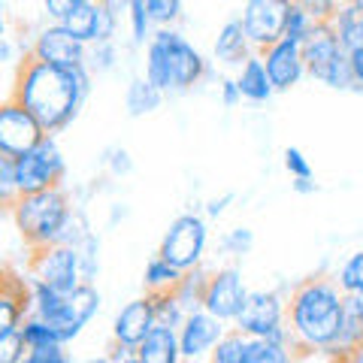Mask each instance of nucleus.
<instances>
[{
    "label": "nucleus",
    "mask_w": 363,
    "mask_h": 363,
    "mask_svg": "<svg viewBox=\"0 0 363 363\" xmlns=\"http://www.w3.org/2000/svg\"><path fill=\"white\" fill-rule=\"evenodd\" d=\"M227 333V321H221L218 315H212L209 309H194L188 312V318L179 327V345H182V360H200L209 357L212 348L221 342V336Z\"/></svg>",
    "instance_id": "f8f14e48"
},
{
    "label": "nucleus",
    "mask_w": 363,
    "mask_h": 363,
    "mask_svg": "<svg viewBox=\"0 0 363 363\" xmlns=\"http://www.w3.org/2000/svg\"><path fill=\"white\" fill-rule=\"evenodd\" d=\"M30 312H33L30 276H18L13 267H6L4 279H0V333L21 327V321Z\"/></svg>",
    "instance_id": "2eb2a0df"
},
{
    "label": "nucleus",
    "mask_w": 363,
    "mask_h": 363,
    "mask_svg": "<svg viewBox=\"0 0 363 363\" xmlns=\"http://www.w3.org/2000/svg\"><path fill=\"white\" fill-rule=\"evenodd\" d=\"M155 297V312H157V324H167V327H182V321L188 318V309L182 306V300L176 297V291H167V294H152Z\"/></svg>",
    "instance_id": "cd10ccee"
},
{
    "label": "nucleus",
    "mask_w": 363,
    "mask_h": 363,
    "mask_svg": "<svg viewBox=\"0 0 363 363\" xmlns=\"http://www.w3.org/2000/svg\"><path fill=\"white\" fill-rule=\"evenodd\" d=\"M70 354L64 351V342H52V345H40V348H30L25 363H67Z\"/></svg>",
    "instance_id": "58836bf2"
},
{
    "label": "nucleus",
    "mask_w": 363,
    "mask_h": 363,
    "mask_svg": "<svg viewBox=\"0 0 363 363\" xmlns=\"http://www.w3.org/2000/svg\"><path fill=\"white\" fill-rule=\"evenodd\" d=\"M236 82L242 88V97L252 100V104H267V100L276 94V85H272V79L267 73V64L260 58V52L248 55L242 61L240 73H236Z\"/></svg>",
    "instance_id": "4be33fe9"
},
{
    "label": "nucleus",
    "mask_w": 363,
    "mask_h": 363,
    "mask_svg": "<svg viewBox=\"0 0 363 363\" xmlns=\"http://www.w3.org/2000/svg\"><path fill=\"white\" fill-rule=\"evenodd\" d=\"M345 315V291L330 276H309L291 288L288 333L294 357H318L330 351Z\"/></svg>",
    "instance_id": "f03ea898"
},
{
    "label": "nucleus",
    "mask_w": 363,
    "mask_h": 363,
    "mask_svg": "<svg viewBox=\"0 0 363 363\" xmlns=\"http://www.w3.org/2000/svg\"><path fill=\"white\" fill-rule=\"evenodd\" d=\"M291 6H294V0H245L240 18L245 25L248 40L255 45V52H264L272 43L285 40Z\"/></svg>",
    "instance_id": "9d476101"
},
{
    "label": "nucleus",
    "mask_w": 363,
    "mask_h": 363,
    "mask_svg": "<svg viewBox=\"0 0 363 363\" xmlns=\"http://www.w3.org/2000/svg\"><path fill=\"white\" fill-rule=\"evenodd\" d=\"M318 25V21L306 13V9L297 4V0H294V6H291V16H288V25H285V37L288 40H294V43H306V37H309L312 33V28Z\"/></svg>",
    "instance_id": "72a5a7b5"
},
{
    "label": "nucleus",
    "mask_w": 363,
    "mask_h": 363,
    "mask_svg": "<svg viewBox=\"0 0 363 363\" xmlns=\"http://www.w3.org/2000/svg\"><path fill=\"white\" fill-rule=\"evenodd\" d=\"M233 203V194H224V197H215L206 203V218H221L224 209Z\"/></svg>",
    "instance_id": "c03bdc74"
},
{
    "label": "nucleus",
    "mask_w": 363,
    "mask_h": 363,
    "mask_svg": "<svg viewBox=\"0 0 363 363\" xmlns=\"http://www.w3.org/2000/svg\"><path fill=\"white\" fill-rule=\"evenodd\" d=\"M97 312H100V294L94 288V281H82L76 291H70L64 297V306H61L58 318L49 321V324L58 327V333H61L64 342H73V339L85 330L88 321Z\"/></svg>",
    "instance_id": "4468645a"
},
{
    "label": "nucleus",
    "mask_w": 363,
    "mask_h": 363,
    "mask_svg": "<svg viewBox=\"0 0 363 363\" xmlns=\"http://www.w3.org/2000/svg\"><path fill=\"white\" fill-rule=\"evenodd\" d=\"M248 300V288L242 281V272L236 267L212 269L206 279V291H203V309H209L212 315H218L221 321L233 324L236 315L242 312V306Z\"/></svg>",
    "instance_id": "9b49d317"
},
{
    "label": "nucleus",
    "mask_w": 363,
    "mask_h": 363,
    "mask_svg": "<svg viewBox=\"0 0 363 363\" xmlns=\"http://www.w3.org/2000/svg\"><path fill=\"white\" fill-rule=\"evenodd\" d=\"M28 357V342L21 336V327L9 333H0V360L4 363H21Z\"/></svg>",
    "instance_id": "c9c22d12"
},
{
    "label": "nucleus",
    "mask_w": 363,
    "mask_h": 363,
    "mask_svg": "<svg viewBox=\"0 0 363 363\" xmlns=\"http://www.w3.org/2000/svg\"><path fill=\"white\" fill-rule=\"evenodd\" d=\"M45 136H49V130L25 104H18L16 97L4 100V106H0V152L18 157L37 149Z\"/></svg>",
    "instance_id": "1a4fd4ad"
},
{
    "label": "nucleus",
    "mask_w": 363,
    "mask_h": 363,
    "mask_svg": "<svg viewBox=\"0 0 363 363\" xmlns=\"http://www.w3.org/2000/svg\"><path fill=\"white\" fill-rule=\"evenodd\" d=\"M104 357L112 360V363H130V360H136V348L118 342V339H112V342L106 345V354Z\"/></svg>",
    "instance_id": "79ce46f5"
},
{
    "label": "nucleus",
    "mask_w": 363,
    "mask_h": 363,
    "mask_svg": "<svg viewBox=\"0 0 363 363\" xmlns=\"http://www.w3.org/2000/svg\"><path fill=\"white\" fill-rule=\"evenodd\" d=\"M185 269H179L176 264H169L167 257L155 255L149 264H145V272H143V288L145 294H167V291H176Z\"/></svg>",
    "instance_id": "b1692460"
},
{
    "label": "nucleus",
    "mask_w": 363,
    "mask_h": 363,
    "mask_svg": "<svg viewBox=\"0 0 363 363\" xmlns=\"http://www.w3.org/2000/svg\"><path fill=\"white\" fill-rule=\"evenodd\" d=\"M260 58L267 64V73L272 79L276 91H291L294 85H300V79L306 76V61H303V45L294 40H279L269 49L260 52Z\"/></svg>",
    "instance_id": "dca6fc26"
},
{
    "label": "nucleus",
    "mask_w": 363,
    "mask_h": 363,
    "mask_svg": "<svg viewBox=\"0 0 363 363\" xmlns=\"http://www.w3.org/2000/svg\"><path fill=\"white\" fill-rule=\"evenodd\" d=\"M157 324V312H155V297L152 294H145L140 300H130L124 309L116 315V321H112V339H118L124 345H140L149 330Z\"/></svg>",
    "instance_id": "6ab92c4d"
},
{
    "label": "nucleus",
    "mask_w": 363,
    "mask_h": 363,
    "mask_svg": "<svg viewBox=\"0 0 363 363\" xmlns=\"http://www.w3.org/2000/svg\"><path fill=\"white\" fill-rule=\"evenodd\" d=\"M248 55H255V45L248 40L242 18L224 21L218 37H215V61H221L224 67H242Z\"/></svg>",
    "instance_id": "412c9836"
},
{
    "label": "nucleus",
    "mask_w": 363,
    "mask_h": 363,
    "mask_svg": "<svg viewBox=\"0 0 363 363\" xmlns=\"http://www.w3.org/2000/svg\"><path fill=\"white\" fill-rule=\"evenodd\" d=\"M255 248V230L252 227H233L221 236V252L230 257H242Z\"/></svg>",
    "instance_id": "473e14b6"
},
{
    "label": "nucleus",
    "mask_w": 363,
    "mask_h": 363,
    "mask_svg": "<svg viewBox=\"0 0 363 363\" xmlns=\"http://www.w3.org/2000/svg\"><path fill=\"white\" fill-rule=\"evenodd\" d=\"M28 55H33V58H40V61H49V64H58V67H79L88 58V43L73 37L61 21H55V25L43 28L37 33V40L30 43Z\"/></svg>",
    "instance_id": "ddd939ff"
},
{
    "label": "nucleus",
    "mask_w": 363,
    "mask_h": 363,
    "mask_svg": "<svg viewBox=\"0 0 363 363\" xmlns=\"http://www.w3.org/2000/svg\"><path fill=\"white\" fill-rule=\"evenodd\" d=\"M136 360L140 363H179L182 360L179 330L167 324H155L149 336L136 345Z\"/></svg>",
    "instance_id": "aec40b11"
},
{
    "label": "nucleus",
    "mask_w": 363,
    "mask_h": 363,
    "mask_svg": "<svg viewBox=\"0 0 363 363\" xmlns=\"http://www.w3.org/2000/svg\"><path fill=\"white\" fill-rule=\"evenodd\" d=\"M285 169L291 173V179H300V176H315L312 173V164H309V157H306L300 149H285Z\"/></svg>",
    "instance_id": "a19ab883"
},
{
    "label": "nucleus",
    "mask_w": 363,
    "mask_h": 363,
    "mask_svg": "<svg viewBox=\"0 0 363 363\" xmlns=\"http://www.w3.org/2000/svg\"><path fill=\"white\" fill-rule=\"evenodd\" d=\"M285 318H288V300L279 291H248V300L242 306V312L236 315L233 327L248 336H269L276 342L291 345Z\"/></svg>",
    "instance_id": "423d86ee"
},
{
    "label": "nucleus",
    "mask_w": 363,
    "mask_h": 363,
    "mask_svg": "<svg viewBox=\"0 0 363 363\" xmlns=\"http://www.w3.org/2000/svg\"><path fill=\"white\" fill-rule=\"evenodd\" d=\"M155 28H173L182 18V0H145Z\"/></svg>",
    "instance_id": "2f4dec72"
},
{
    "label": "nucleus",
    "mask_w": 363,
    "mask_h": 363,
    "mask_svg": "<svg viewBox=\"0 0 363 363\" xmlns=\"http://www.w3.org/2000/svg\"><path fill=\"white\" fill-rule=\"evenodd\" d=\"M288 360H294L291 345L276 342L269 336H248L242 363H288Z\"/></svg>",
    "instance_id": "a878e982"
},
{
    "label": "nucleus",
    "mask_w": 363,
    "mask_h": 363,
    "mask_svg": "<svg viewBox=\"0 0 363 363\" xmlns=\"http://www.w3.org/2000/svg\"><path fill=\"white\" fill-rule=\"evenodd\" d=\"M164 104V91L157 88L149 76H133L124 91V109H128L130 118H143L149 112L161 109Z\"/></svg>",
    "instance_id": "5701e85b"
},
{
    "label": "nucleus",
    "mask_w": 363,
    "mask_h": 363,
    "mask_svg": "<svg viewBox=\"0 0 363 363\" xmlns=\"http://www.w3.org/2000/svg\"><path fill=\"white\" fill-rule=\"evenodd\" d=\"M336 281L345 294H363V252H354L339 267Z\"/></svg>",
    "instance_id": "c756f323"
},
{
    "label": "nucleus",
    "mask_w": 363,
    "mask_h": 363,
    "mask_svg": "<svg viewBox=\"0 0 363 363\" xmlns=\"http://www.w3.org/2000/svg\"><path fill=\"white\" fill-rule=\"evenodd\" d=\"M112 16H118V18H124V16H130V0H100Z\"/></svg>",
    "instance_id": "49530a36"
},
{
    "label": "nucleus",
    "mask_w": 363,
    "mask_h": 363,
    "mask_svg": "<svg viewBox=\"0 0 363 363\" xmlns=\"http://www.w3.org/2000/svg\"><path fill=\"white\" fill-rule=\"evenodd\" d=\"M28 276L45 281L49 288L70 294L82 285V260H79V248L67 242H49L37 245L28 255Z\"/></svg>",
    "instance_id": "20e7f679"
},
{
    "label": "nucleus",
    "mask_w": 363,
    "mask_h": 363,
    "mask_svg": "<svg viewBox=\"0 0 363 363\" xmlns=\"http://www.w3.org/2000/svg\"><path fill=\"white\" fill-rule=\"evenodd\" d=\"M206 245H209L206 218L197 212H185V215H179V218L169 221L164 240L157 245V255L167 257L169 264H176L179 269H194L203 264Z\"/></svg>",
    "instance_id": "39448f33"
},
{
    "label": "nucleus",
    "mask_w": 363,
    "mask_h": 363,
    "mask_svg": "<svg viewBox=\"0 0 363 363\" xmlns=\"http://www.w3.org/2000/svg\"><path fill=\"white\" fill-rule=\"evenodd\" d=\"M291 188H294V194H315L318 191V182H315V176H300V179H294L291 182Z\"/></svg>",
    "instance_id": "a18cd8bd"
},
{
    "label": "nucleus",
    "mask_w": 363,
    "mask_h": 363,
    "mask_svg": "<svg viewBox=\"0 0 363 363\" xmlns=\"http://www.w3.org/2000/svg\"><path fill=\"white\" fill-rule=\"evenodd\" d=\"M13 161H16L18 194H37V191L64 185L67 161H64V155H61V149H58V143H55L52 133L45 136L37 149L18 155V157H13Z\"/></svg>",
    "instance_id": "0eeeda50"
},
{
    "label": "nucleus",
    "mask_w": 363,
    "mask_h": 363,
    "mask_svg": "<svg viewBox=\"0 0 363 363\" xmlns=\"http://www.w3.org/2000/svg\"><path fill=\"white\" fill-rule=\"evenodd\" d=\"M116 64H118V45H116V40H109V43H91L88 45L85 67L94 76L116 70Z\"/></svg>",
    "instance_id": "c85d7f7f"
},
{
    "label": "nucleus",
    "mask_w": 363,
    "mask_h": 363,
    "mask_svg": "<svg viewBox=\"0 0 363 363\" xmlns=\"http://www.w3.org/2000/svg\"><path fill=\"white\" fill-rule=\"evenodd\" d=\"M297 4L309 13L315 21H333L339 6L345 4V0H297Z\"/></svg>",
    "instance_id": "4c0bfd02"
},
{
    "label": "nucleus",
    "mask_w": 363,
    "mask_h": 363,
    "mask_svg": "<svg viewBox=\"0 0 363 363\" xmlns=\"http://www.w3.org/2000/svg\"><path fill=\"white\" fill-rule=\"evenodd\" d=\"M342 43L336 37L333 21H318L312 33L303 43V61H306V76H312L315 82H324L327 70L336 64V58L342 55Z\"/></svg>",
    "instance_id": "a211bd4d"
},
{
    "label": "nucleus",
    "mask_w": 363,
    "mask_h": 363,
    "mask_svg": "<svg viewBox=\"0 0 363 363\" xmlns=\"http://www.w3.org/2000/svg\"><path fill=\"white\" fill-rule=\"evenodd\" d=\"M76 248H79V260H82V281H94L97 269H100V257H97L100 255V240L94 233H88Z\"/></svg>",
    "instance_id": "f704fd0d"
},
{
    "label": "nucleus",
    "mask_w": 363,
    "mask_h": 363,
    "mask_svg": "<svg viewBox=\"0 0 363 363\" xmlns=\"http://www.w3.org/2000/svg\"><path fill=\"white\" fill-rule=\"evenodd\" d=\"M61 25L73 33V37H79L82 43H109L118 37V25L121 18L112 16L109 9L100 4V0H94V4H88L82 9H76V13L67 16Z\"/></svg>",
    "instance_id": "f3484780"
},
{
    "label": "nucleus",
    "mask_w": 363,
    "mask_h": 363,
    "mask_svg": "<svg viewBox=\"0 0 363 363\" xmlns=\"http://www.w3.org/2000/svg\"><path fill=\"white\" fill-rule=\"evenodd\" d=\"M73 212L76 209L70 203V194H67L64 185H58V188L37 191V194H18V200L6 215L16 221V230L25 240V245L37 248V245L58 242V236Z\"/></svg>",
    "instance_id": "7ed1b4c3"
},
{
    "label": "nucleus",
    "mask_w": 363,
    "mask_h": 363,
    "mask_svg": "<svg viewBox=\"0 0 363 363\" xmlns=\"http://www.w3.org/2000/svg\"><path fill=\"white\" fill-rule=\"evenodd\" d=\"M240 100H245L240 82H236V79H221V104H224L227 109H233L236 104H240Z\"/></svg>",
    "instance_id": "37998d69"
},
{
    "label": "nucleus",
    "mask_w": 363,
    "mask_h": 363,
    "mask_svg": "<svg viewBox=\"0 0 363 363\" xmlns=\"http://www.w3.org/2000/svg\"><path fill=\"white\" fill-rule=\"evenodd\" d=\"M91 82H94V73L85 64L58 67L25 52L16 70V85L9 91V97L25 104L43 121V128L55 136L76 121L79 109L85 106L91 88H94Z\"/></svg>",
    "instance_id": "f257e3e1"
},
{
    "label": "nucleus",
    "mask_w": 363,
    "mask_h": 363,
    "mask_svg": "<svg viewBox=\"0 0 363 363\" xmlns=\"http://www.w3.org/2000/svg\"><path fill=\"white\" fill-rule=\"evenodd\" d=\"M104 167H106L109 176L121 179V176H128L130 169H133V157H130L128 149H121V145H112V149L104 152Z\"/></svg>",
    "instance_id": "e433bc0d"
},
{
    "label": "nucleus",
    "mask_w": 363,
    "mask_h": 363,
    "mask_svg": "<svg viewBox=\"0 0 363 363\" xmlns=\"http://www.w3.org/2000/svg\"><path fill=\"white\" fill-rule=\"evenodd\" d=\"M348 55H351V67H354V76H357V91H363V49L348 52Z\"/></svg>",
    "instance_id": "de8ad7c7"
},
{
    "label": "nucleus",
    "mask_w": 363,
    "mask_h": 363,
    "mask_svg": "<svg viewBox=\"0 0 363 363\" xmlns=\"http://www.w3.org/2000/svg\"><path fill=\"white\" fill-rule=\"evenodd\" d=\"M333 28H336V37H339V43H342L345 52L363 49V9L360 6L342 4L336 18H333Z\"/></svg>",
    "instance_id": "393cba45"
},
{
    "label": "nucleus",
    "mask_w": 363,
    "mask_h": 363,
    "mask_svg": "<svg viewBox=\"0 0 363 363\" xmlns=\"http://www.w3.org/2000/svg\"><path fill=\"white\" fill-rule=\"evenodd\" d=\"M16 200H18L16 161H13V155H4V152H0V203H4V212L13 209Z\"/></svg>",
    "instance_id": "7c9ffc66"
},
{
    "label": "nucleus",
    "mask_w": 363,
    "mask_h": 363,
    "mask_svg": "<svg viewBox=\"0 0 363 363\" xmlns=\"http://www.w3.org/2000/svg\"><path fill=\"white\" fill-rule=\"evenodd\" d=\"M245 342H248V333L230 327V330L221 336V342L212 348L209 360L212 363H242L245 360Z\"/></svg>",
    "instance_id": "bb28decb"
},
{
    "label": "nucleus",
    "mask_w": 363,
    "mask_h": 363,
    "mask_svg": "<svg viewBox=\"0 0 363 363\" xmlns=\"http://www.w3.org/2000/svg\"><path fill=\"white\" fill-rule=\"evenodd\" d=\"M118 218H128V209H124V206H121V209L116 206V209H112V215H109V221H112V224H116Z\"/></svg>",
    "instance_id": "8fccbe9b"
},
{
    "label": "nucleus",
    "mask_w": 363,
    "mask_h": 363,
    "mask_svg": "<svg viewBox=\"0 0 363 363\" xmlns=\"http://www.w3.org/2000/svg\"><path fill=\"white\" fill-rule=\"evenodd\" d=\"M152 40L161 45L164 58L169 64V76H173V94H182V91L197 88L203 79L209 76V61L191 45L179 30L173 28H157L152 33Z\"/></svg>",
    "instance_id": "6e6552de"
},
{
    "label": "nucleus",
    "mask_w": 363,
    "mask_h": 363,
    "mask_svg": "<svg viewBox=\"0 0 363 363\" xmlns=\"http://www.w3.org/2000/svg\"><path fill=\"white\" fill-rule=\"evenodd\" d=\"M0 61H13V43L9 40L0 43Z\"/></svg>",
    "instance_id": "09e8293b"
},
{
    "label": "nucleus",
    "mask_w": 363,
    "mask_h": 363,
    "mask_svg": "<svg viewBox=\"0 0 363 363\" xmlns=\"http://www.w3.org/2000/svg\"><path fill=\"white\" fill-rule=\"evenodd\" d=\"M88 4H94V0H43L45 13H49V18H55V21H64L70 13H76V9H82Z\"/></svg>",
    "instance_id": "ea45409f"
},
{
    "label": "nucleus",
    "mask_w": 363,
    "mask_h": 363,
    "mask_svg": "<svg viewBox=\"0 0 363 363\" xmlns=\"http://www.w3.org/2000/svg\"><path fill=\"white\" fill-rule=\"evenodd\" d=\"M345 4H354V6H360V9H363V0H345Z\"/></svg>",
    "instance_id": "3c124183"
}]
</instances>
